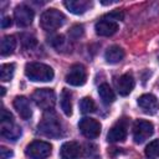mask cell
I'll use <instances>...</instances> for the list:
<instances>
[{"label": "cell", "mask_w": 159, "mask_h": 159, "mask_svg": "<svg viewBox=\"0 0 159 159\" xmlns=\"http://www.w3.org/2000/svg\"><path fill=\"white\" fill-rule=\"evenodd\" d=\"M37 129L41 134L50 137V138H58L62 135V128L61 123L57 118V116L52 112V109L46 111L42 116V119L40 120Z\"/></svg>", "instance_id": "1"}, {"label": "cell", "mask_w": 159, "mask_h": 159, "mask_svg": "<svg viewBox=\"0 0 159 159\" xmlns=\"http://www.w3.org/2000/svg\"><path fill=\"white\" fill-rule=\"evenodd\" d=\"M25 75L34 82H48L52 81L55 73L52 67L41 62H30L25 66Z\"/></svg>", "instance_id": "2"}, {"label": "cell", "mask_w": 159, "mask_h": 159, "mask_svg": "<svg viewBox=\"0 0 159 159\" xmlns=\"http://www.w3.org/2000/svg\"><path fill=\"white\" fill-rule=\"evenodd\" d=\"M66 16L57 9H48L42 12L40 17V26L45 31H55L65 24Z\"/></svg>", "instance_id": "3"}, {"label": "cell", "mask_w": 159, "mask_h": 159, "mask_svg": "<svg viewBox=\"0 0 159 159\" xmlns=\"http://www.w3.org/2000/svg\"><path fill=\"white\" fill-rule=\"evenodd\" d=\"M32 101L41 109L50 111L55 106L56 96L51 88H39L32 93Z\"/></svg>", "instance_id": "4"}, {"label": "cell", "mask_w": 159, "mask_h": 159, "mask_svg": "<svg viewBox=\"0 0 159 159\" xmlns=\"http://www.w3.org/2000/svg\"><path fill=\"white\" fill-rule=\"evenodd\" d=\"M51 152H52L51 144L43 140H34L25 149V154L30 159H45L50 157Z\"/></svg>", "instance_id": "5"}, {"label": "cell", "mask_w": 159, "mask_h": 159, "mask_svg": "<svg viewBox=\"0 0 159 159\" xmlns=\"http://www.w3.org/2000/svg\"><path fill=\"white\" fill-rule=\"evenodd\" d=\"M154 133V127L149 120L137 119L133 125V139L137 144L145 142Z\"/></svg>", "instance_id": "6"}, {"label": "cell", "mask_w": 159, "mask_h": 159, "mask_svg": "<svg viewBox=\"0 0 159 159\" xmlns=\"http://www.w3.org/2000/svg\"><path fill=\"white\" fill-rule=\"evenodd\" d=\"M78 129L80 132L88 139H94L99 135L101 133V123L93 118L84 117L80 120L78 123Z\"/></svg>", "instance_id": "7"}, {"label": "cell", "mask_w": 159, "mask_h": 159, "mask_svg": "<svg viewBox=\"0 0 159 159\" xmlns=\"http://www.w3.org/2000/svg\"><path fill=\"white\" fill-rule=\"evenodd\" d=\"M66 82L71 86H82L87 81V72L84 66L76 63L70 67V71L66 75Z\"/></svg>", "instance_id": "8"}, {"label": "cell", "mask_w": 159, "mask_h": 159, "mask_svg": "<svg viewBox=\"0 0 159 159\" xmlns=\"http://www.w3.org/2000/svg\"><path fill=\"white\" fill-rule=\"evenodd\" d=\"M34 16H35L34 10L27 5H19L14 10V19H15L17 26H20V27H26V26L31 25Z\"/></svg>", "instance_id": "9"}, {"label": "cell", "mask_w": 159, "mask_h": 159, "mask_svg": "<svg viewBox=\"0 0 159 159\" xmlns=\"http://www.w3.org/2000/svg\"><path fill=\"white\" fill-rule=\"evenodd\" d=\"M127 128H128V122L127 118H123L118 120L107 133V140L111 143H117V142H123L127 137Z\"/></svg>", "instance_id": "10"}, {"label": "cell", "mask_w": 159, "mask_h": 159, "mask_svg": "<svg viewBox=\"0 0 159 159\" xmlns=\"http://www.w3.org/2000/svg\"><path fill=\"white\" fill-rule=\"evenodd\" d=\"M137 103L140 107V109L147 114H155L159 109V102H158L157 97L150 93L142 94L138 98Z\"/></svg>", "instance_id": "11"}, {"label": "cell", "mask_w": 159, "mask_h": 159, "mask_svg": "<svg viewBox=\"0 0 159 159\" xmlns=\"http://www.w3.org/2000/svg\"><path fill=\"white\" fill-rule=\"evenodd\" d=\"M94 30H96V34L99 36H112L118 30V22L103 17L96 22Z\"/></svg>", "instance_id": "12"}, {"label": "cell", "mask_w": 159, "mask_h": 159, "mask_svg": "<svg viewBox=\"0 0 159 159\" xmlns=\"http://www.w3.org/2000/svg\"><path fill=\"white\" fill-rule=\"evenodd\" d=\"M60 157L61 159H78L81 157V145L73 140L63 143L60 149Z\"/></svg>", "instance_id": "13"}, {"label": "cell", "mask_w": 159, "mask_h": 159, "mask_svg": "<svg viewBox=\"0 0 159 159\" xmlns=\"http://www.w3.org/2000/svg\"><path fill=\"white\" fill-rule=\"evenodd\" d=\"M134 84L135 81L130 73H124L116 81V88L120 96H128L133 91Z\"/></svg>", "instance_id": "14"}, {"label": "cell", "mask_w": 159, "mask_h": 159, "mask_svg": "<svg viewBox=\"0 0 159 159\" xmlns=\"http://www.w3.org/2000/svg\"><path fill=\"white\" fill-rule=\"evenodd\" d=\"M14 107L17 111V113L20 114V117L22 119H30V117L32 116V109L30 106V102L26 97L24 96H17L14 99Z\"/></svg>", "instance_id": "15"}, {"label": "cell", "mask_w": 159, "mask_h": 159, "mask_svg": "<svg viewBox=\"0 0 159 159\" xmlns=\"http://www.w3.org/2000/svg\"><path fill=\"white\" fill-rule=\"evenodd\" d=\"M63 5L70 12L75 15H81L92 6V2L88 0H67L63 2Z\"/></svg>", "instance_id": "16"}, {"label": "cell", "mask_w": 159, "mask_h": 159, "mask_svg": "<svg viewBox=\"0 0 159 159\" xmlns=\"http://www.w3.org/2000/svg\"><path fill=\"white\" fill-rule=\"evenodd\" d=\"M1 135L9 140H16L21 135V128L12 123H1Z\"/></svg>", "instance_id": "17"}, {"label": "cell", "mask_w": 159, "mask_h": 159, "mask_svg": "<svg viewBox=\"0 0 159 159\" xmlns=\"http://www.w3.org/2000/svg\"><path fill=\"white\" fill-rule=\"evenodd\" d=\"M124 57V50L117 45H113V46H109L106 52H104V58L108 63H118L123 60Z\"/></svg>", "instance_id": "18"}, {"label": "cell", "mask_w": 159, "mask_h": 159, "mask_svg": "<svg viewBox=\"0 0 159 159\" xmlns=\"http://www.w3.org/2000/svg\"><path fill=\"white\" fill-rule=\"evenodd\" d=\"M60 106L62 112L70 117L72 114V93L70 89L63 88L61 92V97H60Z\"/></svg>", "instance_id": "19"}, {"label": "cell", "mask_w": 159, "mask_h": 159, "mask_svg": "<svg viewBox=\"0 0 159 159\" xmlns=\"http://www.w3.org/2000/svg\"><path fill=\"white\" fill-rule=\"evenodd\" d=\"M16 47V40L14 36L11 35H6L2 37L1 40V45H0V52L2 56H9L14 52Z\"/></svg>", "instance_id": "20"}, {"label": "cell", "mask_w": 159, "mask_h": 159, "mask_svg": "<svg viewBox=\"0 0 159 159\" xmlns=\"http://www.w3.org/2000/svg\"><path fill=\"white\" fill-rule=\"evenodd\" d=\"M98 94H99L102 102L106 104H109V103L114 102V99H116V94H114L113 89L107 83H102L98 87Z\"/></svg>", "instance_id": "21"}, {"label": "cell", "mask_w": 159, "mask_h": 159, "mask_svg": "<svg viewBox=\"0 0 159 159\" xmlns=\"http://www.w3.org/2000/svg\"><path fill=\"white\" fill-rule=\"evenodd\" d=\"M15 72V65L14 63H4L0 66V78L2 82H7L12 78Z\"/></svg>", "instance_id": "22"}, {"label": "cell", "mask_w": 159, "mask_h": 159, "mask_svg": "<svg viewBox=\"0 0 159 159\" xmlns=\"http://www.w3.org/2000/svg\"><path fill=\"white\" fill-rule=\"evenodd\" d=\"M145 157L148 159H158L159 158V139L152 140L145 147Z\"/></svg>", "instance_id": "23"}, {"label": "cell", "mask_w": 159, "mask_h": 159, "mask_svg": "<svg viewBox=\"0 0 159 159\" xmlns=\"http://www.w3.org/2000/svg\"><path fill=\"white\" fill-rule=\"evenodd\" d=\"M80 109L83 114L92 113V112L96 111V104H94V102L91 97H83L80 101Z\"/></svg>", "instance_id": "24"}, {"label": "cell", "mask_w": 159, "mask_h": 159, "mask_svg": "<svg viewBox=\"0 0 159 159\" xmlns=\"http://www.w3.org/2000/svg\"><path fill=\"white\" fill-rule=\"evenodd\" d=\"M0 119H1V123H12L14 117H12V114H11L6 108L2 107L1 114H0Z\"/></svg>", "instance_id": "25"}, {"label": "cell", "mask_w": 159, "mask_h": 159, "mask_svg": "<svg viewBox=\"0 0 159 159\" xmlns=\"http://www.w3.org/2000/svg\"><path fill=\"white\" fill-rule=\"evenodd\" d=\"M48 43L53 47H60L63 43V36L62 35H55L51 39H48Z\"/></svg>", "instance_id": "26"}, {"label": "cell", "mask_w": 159, "mask_h": 159, "mask_svg": "<svg viewBox=\"0 0 159 159\" xmlns=\"http://www.w3.org/2000/svg\"><path fill=\"white\" fill-rule=\"evenodd\" d=\"M82 35H83V27L81 25H76L70 30V36L73 39H78Z\"/></svg>", "instance_id": "27"}, {"label": "cell", "mask_w": 159, "mask_h": 159, "mask_svg": "<svg viewBox=\"0 0 159 159\" xmlns=\"http://www.w3.org/2000/svg\"><path fill=\"white\" fill-rule=\"evenodd\" d=\"M12 155H14V153H12L11 149H9L6 147H1L0 148V158L1 159H10Z\"/></svg>", "instance_id": "28"}, {"label": "cell", "mask_w": 159, "mask_h": 159, "mask_svg": "<svg viewBox=\"0 0 159 159\" xmlns=\"http://www.w3.org/2000/svg\"><path fill=\"white\" fill-rule=\"evenodd\" d=\"M22 39H24V40H22V43H24L25 47H32V46H35V43H36L35 37H32V36H30V35H25Z\"/></svg>", "instance_id": "29"}, {"label": "cell", "mask_w": 159, "mask_h": 159, "mask_svg": "<svg viewBox=\"0 0 159 159\" xmlns=\"http://www.w3.org/2000/svg\"><path fill=\"white\" fill-rule=\"evenodd\" d=\"M104 19H108V20H112V21H116V20H122L123 19V12H119V11H113L108 15L104 16Z\"/></svg>", "instance_id": "30"}, {"label": "cell", "mask_w": 159, "mask_h": 159, "mask_svg": "<svg viewBox=\"0 0 159 159\" xmlns=\"http://www.w3.org/2000/svg\"><path fill=\"white\" fill-rule=\"evenodd\" d=\"M12 24V20L10 16H4L2 20H1V27L2 29H6V27H10Z\"/></svg>", "instance_id": "31"}, {"label": "cell", "mask_w": 159, "mask_h": 159, "mask_svg": "<svg viewBox=\"0 0 159 159\" xmlns=\"http://www.w3.org/2000/svg\"><path fill=\"white\" fill-rule=\"evenodd\" d=\"M0 89H1V96H4V94H5V88H4V87H1Z\"/></svg>", "instance_id": "32"}]
</instances>
